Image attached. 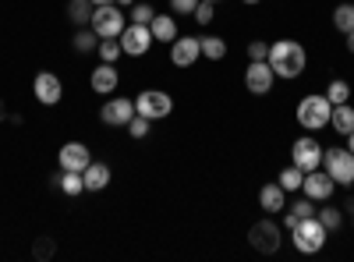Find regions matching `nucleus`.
<instances>
[{"label":"nucleus","mask_w":354,"mask_h":262,"mask_svg":"<svg viewBox=\"0 0 354 262\" xmlns=\"http://www.w3.org/2000/svg\"><path fill=\"white\" fill-rule=\"evenodd\" d=\"M270 68H273V75L277 78H301L305 75V64H308V53H305V46L298 43V39H277V43H270Z\"/></svg>","instance_id":"f257e3e1"},{"label":"nucleus","mask_w":354,"mask_h":262,"mask_svg":"<svg viewBox=\"0 0 354 262\" xmlns=\"http://www.w3.org/2000/svg\"><path fill=\"white\" fill-rule=\"evenodd\" d=\"M330 113H333V103L326 100V93H312L298 103V110H294V118H298V124L305 131H322V128H330Z\"/></svg>","instance_id":"f03ea898"},{"label":"nucleus","mask_w":354,"mask_h":262,"mask_svg":"<svg viewBox=\"0 0 354 262\" xmlns=\"http://www.w3.org/2000/svg\"><path fill=\"white\" fill-rule=\"evenodd\" d=\"M326 238H330V230L319 223V216H308V220H301L298 227L290 230V241H294V248H298L301 255L322 252V248H326Z\"/></svg>","instance_id":"7ed1b4c3"},{"label":"nucleus","mask_w":354,"mask_h":262,"mask_svg":"<svg viewBox=\"0 0 354 262\" xmlns=\"http://www.w3.org/2000/svg\"><path fill=\"white\" fill-rule=\"evenodd\" d=\"M128 11L121 8V4H100L96 11H93V32L100 36V39H121V32H124V25H128V18H124Z\"/></svg>","instance_id":"20e7f679"},{"label":"nucleus","mask_w":354,"mask_h":262,"mask_svg":"<svg viewBox=\"0 0 354 262\" xmlns=\"http://www.w3.org/2000/svg\"><path fill=\"white\" fill-rule=\"evenodd\" d=\"M322 170L337 181V188H354V153L351 149H326L322 153Z\"/></svg>","instance_id":"39448f33"},{"label":"nucleus","mask_w":354,"mask_h":262,"mask_svg":"<svg viewBox=\"0 0 354 262\" xmlns=\"http://www.w3.org/2000/svg\"><path fill=\"white\" fill-rule=\"evenodd\" d=\"M135 113H142L149 121H163L174 113V96H167L163 89H142L135 96Z\"/></svg>","instance_id":"423d86ee"},{"label":"nucleus","mask_w":354,"mask_h":262,"mask_svg":"<svg viewBox=\"0 0 354 262\" xmlns=\"http://www.w3.org/2000/svg\"><path fill=\"white\" fill-rule=\"evenodd\" d=\"M322 145H319V138H312V135H301V138H294V145H290V163L298 167V170H315V167H322Z\"/></svg>","instance_id":"0eeeda50"},{"label":"nucleus","mask_w":354,"mask_h":262,"mask_svg":"<svg viewBox=\"0 0 354 262\" xmlns=\"http://www.w3.org/2000/svg\"><path fill=\"white\" fill-rule=\"evenodd\" d=\"M153 43H156V39H153V28H149V25H138V21L124 25V32H121V50H124V57H145Z\"/></svg>","instance_id":"6e6552de"},{"label":"nucleus","mask_w":354,"mask_h":262,"mask_svg":"<svg viewBox=\"0 0 354 262\" xmlns=\"http://www.w3.org/2000/svg\"><path fill=\"white\" fill-rule=\"evenodd\" d=\"M280 227L273 223V220H259V223H252V230H248V245L255 248V252H262V255H273V252H280Z\"/></svg>","instance_id":"1a4fd4ad"},{"label":"nucleus","mask_w":354,"mask_h":262,"mask_svg":"<svg viewBox=\"0 0 354 262\" xmlns=\"http://www.w3.org/2000/svg\"><path fill=\"white\" fill-rule=\"evenodd\" d=\"M273 82H277V75H273L270 61H248V68H245V89L252 96H270Z\"/></svg>","instance_id":"9d476101"},{"label":"nucleus","mask_w":354,"mask_h":262,"mask_svg":"<svg viewBox=\"0 0 354 262\" xmlns=\"http://www.w3.org/2000/svg\"><path fill=\"white\" fill-rule=\"evenodd\" d=\"M135 118V100H124V96H113L100 106V121L106 128H128V121Z\"/></svg>","instance_id":"9b49d317"},{"label":"nucleus","mask_w":354,"mask_h":262,"mask_svg":"<svg viewBox=\"0 0 354 262\" xmlns=\"http://www.w3.org/2000/svg\"><path fill=\"white\" fill-rule=\"evenodd\" d=\"M32 96L43 103V106H57L64 100V82L57 78L53 71H39L36 78H32Z\"/></svg>","instance_id":"f8f14e48"},{"label":"nucleus","mask_w":354,"mask_h":262,"mask_svg":"<svg viewBox=\"0 0 354 262\" xmlns=\"http://www.w3.org/2000/svg\"><path fill=\"white\" fill-rule=\"evenodd\" d=\"M301 191H305L312 202H330V195L337 191V181H333L322 167H315V170H308V174H305Z\"/></svg>","instance_id":"ddd939ff"},{"label":"nucleus","mask_w":354,"mask_h":262,"mask_svg":"<svg viewBox=\"0 0 354 262\" xmlns=\"http://www.w3.org/2000/svg\"><path fill=\"white\" fill-rule=\"evenodd\" d=\"M198 57H202L198 36H177V39L170 43V61H174V68H192Z\"/></svg>","instance_id":"4468645a"},{"label":"nucleus","mask_w":354,"mask_h":262,"mask_svg":"<svg viewBox=\"0 0 354 262\" xmlns=\"http://www.w3.org/2000/svg\"><path fill=\"white\" fill-rule=\"evenodd\" d=\"M57 163H61V170H85L88 163H93V153H88L85 142H64L61 153H57Z\"/></svg>","instance_id":"2eb2a0df"},{"label":"nucleus","mask_w":354,"mask_h":262,"mask_svg":"<svg viewBox=\"0 0 354 262\" xmlns=\"http://www.w3.org/2000/svg\"><path fill=\"white\" fill-rule=\"evenodd\" d=\"M88 85H93V93H96V96H113V93H117V85H121V71L103 61L100 68H93V75H88Z\"/></svg>","instance_id":"dca6fc26"},{"label":"nucleus","mask_w":354,"mask_h":262,"mask_svg":"<svg viewBox=\"0 0 354 262\" xmlns=\"http://www.w3.org/2000/svg\"><path fill=\"white\" fill-rule=\"evenodd\" d=\"M259 206H262V213H283L287 209V191L280 188V181L259 188Z\"/></svg>","instance_id":"f3484780"},{"label":"nucleus","mask_w":354,"mask_h":262,"mask_svg":"<svg viewBox=\"0 0 354 262\" xmlns=\"http://www.w3.org/2000/svg\"><path fill=\"white\" fill-rule=\"evenodd\" d=\"M82 181H85V191H103L110 185V167L100 163V160H93V163L82 170Z\"/></svg>","instance_id":"a211bd4d"},{"label":"nucleus","mask_w":354,"mask_h":262,"mask_svg":"<svg viewBox=\"0 0 354 262\" xmlns=\"http://www.w3.org/2000/svg\"><path fill=\"white\" fill-rule=\"evenodd\" d=\"M149 28H153V39L156 43H174L177 36H181V32H177V18L174 15H156L149 21Z\"/></svg>","instance_id":"6ab92c4d"},{"label":"nucleus","mask_w":354,"mask_h":262,"mask_svg":"<svg viewBox=\"0 0 354 262\" xmlns=\"http://www.w3.org/2000/svg\"><path fill=\"white\" fill-rule=\"evenodd\" d=\"M330 128H333L337 135H351V131H354V106H351V103H337V106H333Z\"/></svg>","instance_id":"aec40b11"},{"label":"nucleus","mask_w":354,"mask_h":262,"mask_svg":"<svg viewBox=\"0 0 354 262\" xmlns=\"http://www.w3.org/2000/svg\"><path fill=\"white\" fill-rule=\"evenodd\" d=\"M53 181H57V188H61L64 195H71V198L85 191V181H82V174H78V170H61Z\"/></svg>","instance_id":"412c9836"},{"label":"nucleus","mask_w":354,"mask_h":262,"mask_svg":"<svg viewBox=\"0 0 354 262\" xmlns=\"http://www.w3.org/2000/svg\"><path fill=\"white\" fill-rule=\"evenodd\" d=\"M93 11H96L93 0H68V18L75 25H93Z\"/></svg>","instance_id":"4be33fe9"},{"label":"nucleus","mask_w":354,"mask_h":262,"mask_svg":"<svg viewBox=\"0 0 354 262\" xmlns=\"http://www.w3.org/2000/svg\"><path fill=\"white\" fill-rule=\"evenodd\" d=\"M333 28L340 36L351 32V28H354V4H337L333 8Z\"/></svg>","instance_id":"5701e85b"},{"label":"nucleus","mask_w":354,"mask_h":262,"mask_svg":"<svg viewBox=\"0 0 354 262\" xmlns=\"http://www.w3.org/2000/svg\"><path fill=\"white\" fill-rule=\"evenodd\" d=\"M277 181H280V188H283V191H301L305 170H298V167L290 163V167H283V170H280V178H277Z\"/></svg>","instance_id":"b1692460"},{"label":"nucleus","mask_w":354,"mask_h":262,"mask_svg":"<svg viewBox=\"0 0 354 262\" xmlns=\"http://www.w3.org/2000/svg\"><path fill=\"white\" fill-rule=\"evenodd\" d=\"M198 43H202V57H205V61H223V57H227V43L220 36H205Z\"/></svg>","instance_id":"393cba45"},{"label":"nucleus","mask_w":354,"mask_h":262,"mask_svg":"<svg viewBox=\"0 0 354 262\" xmlns=\"http://www.w3.org/2000/svg\"><path fill=\"white\" fill-rule=\"evenodd\" d=\"M326 100L337 106V103H351V82L347 78H333L326 85Z\"/></svg>","instance_id":"a878e982"},{"label":"nucleus","mask_w":354,"mask_h":262,"mask_svg":"<svg viewBox=\"0 0 354 262\" xmlns=\"http://www.w3.org/2000/svg\"><path fill=\"white\" fill-rule=\"evenodd\" d=\"M96 53H100V61H106V64H117V57H121L124 50H121V39H100Z\"/></svg>","instance_id":"bb28decb"},{"label":"nucleus","mask_w":354,"mask_h":262,"mask_svg":"<svg viewBox=\"0 0 354 262\" xmlns=\"http://www.w3.org/2000/svg\"><path fill=\"white\" fill-rule=\"evenodd\" d=\"M315 216H319V223L326 227V230H340V227H344V209H337V206H326V209H319Z\"/></svg>","instance_id":"cd10ccee"},{"label":"nucleus","mask_w":354,"mask_h":262,"mask_svg":"<svg viewBox=\"0 0 354 262\" xmlns=\"http://www.w3.org/2000/svg\"><path fill=\"white\" fill-rule=\"evenodd\" d=\"M93 36H96L93 28H78V32H75V50H78V53H88V50H96L100 43H96Z\"/></svg>","instance_id":"c85d7f7f"},{"label":"nucleus","mask_w":354,"mask_h":262,"mask_svg":"<svg viewBox=\"0 0 354 262\" xmlns=\"http://www.w3.org/2000/svg\"><path fill=\"white\" fill-rule=\"evenodd\" d=\"M315 213H319V209H315V202H312L308 195H305L301 202H294V206H290V216H294V220H308V216H315Z\"/></svg>","instance_id":"c756f323"},{"label":"nucleus","mask_w":354,"mask_h":262,"mask_svg":"<svg viewBox=\"0 0 354 262\" xmlns=\"http://www.w3.org/2000/svg\"><path fill=\"white\" fill-rule=\"evenodd\" d=\"M198 25H209L213 18H216V8H213V0H198V8H195V15H192Z\"/></svg>","instance_id":"7c9ffc66"},{"label":"nucleus","mask_w":354,"mask_h":262,"mask_svg":"<svg viewBox=\"0 0 354 262\" xmlns=\"http://www.w3.org/2000/svg\"><path fill=\"white\" fill-rule=\"evenodd\" d=\"M128 135H131V138H145V135H149V118L135 113V118L128 121Z\"/></svg>","instance_id":"2f4dec72"},{"label":"nucleus","mask_w":354,"mask_h":262,"mask_svg":"<svg viewBox=\"0 0 354 262\" xmlns=\"http://www.w3.org/2000/svg\"><path fill=\"white\" fill-rule=\"evenodd\" d=\"M128 15H131V21H138V25H149V21L156 18L149 4H131V8H128Z\"/></svg>","instance_id":"473e14b6"},{"label":"nucleus","mask_w":354,"mask_h":262,"mask_svg":"<svg viewBox=\"0 0 354 262\" xmlns=\"http://www.w3.org/2000/svg\"><path fill=\"white\" fill-rule=\"evenodd\" d=\"M266 57H270V43L252 39V43H248V61H266Z\"/></svg>","instance_id":"72a5a7b5"},{"label":"nucleus","mask_w":354,"mask_h":262,"mask_svg":"<svg viewBox=\"0 0 354 262\" xmlns=\"http://www.w3.org/2000/svg\"><path fill=\"white\" fill-rule=\"evenodd\" d=\"M195 8H198V0H170L174 15H195Z\"/></svg>","instance_id":"f704fd0d"},{"label":"nucleus","mask_w":354,"mask_h":262,"mask_svg":"<svg viewBox=\"0 0 354 262\" xmlns=\"http://www.w3.org/2000/svg\"><path fill=\"white\" fill-rule=\"evenodd\" d=\"M32 252H36V259H50V255H53V241H50V238H43Z\"/></svg>","instance_id":"c9c22d12"},{"label":"nucleus","mask_w":354,"mask_h":262,"mask_svg":"<svg viewBox=\"0 0 354 262\" xmlns=\"http://www.w3.org/2000/svg\"><path fill=\"white\" fill-rule=\"evenodd\" d=\"M347 53H354V28L347 32Z\"/></svg>","instance_id":"e433bc0d"},{"label":"nucleus","mask_w":354,"mask_h":262,"mask_svg":"<svg viewBox=\"0 0 354 262\" xmlns=\"http://www.w3.org/2000/svg\"><path fill=\"white\" fill-rule=\"evenodd\" d=\"M344 209H347V213H351V216H354V195H351V198H347V206H344Z\"/></svg>","instance_id":"4c0bfd02"},{"label":"nucleus","mask_w":354,"mask_h":262,"mask_svg":"<svg viewBox=\"0 0 354 262\" xmlns=\"http://www.w3.org/2000/svg\"><path fill=\"white\" fill-rule=\"evenodd\" d=\"M113 4H121V8H131V4H135V0H113Z\"/></svg>","instance_id":"58836bf2"},{"label":"nucleus","mask_w":354,"mask_h":262,"mask_svg":"<svg viewBox=\"0 0 354 262\" xmlns=\"http://www.w3.org/2000/svg\"><path fill=\"white\" fill-rule=\"evenodd\" d=\"M0 121H8V106L4 103H0Z\"/></svg>","instance_id":"ea45409f"},{"label":"nucleus","mask_w":354,"mask_h":262,"mask_svg":"<svg viewBox=\"0 0 354 262\" xmlns=\"http://www.w3.org/2000/svg\"><path fill=\"white\" fill-rule=\"evenodd\" d=\"M347 149H351V153H354V131H351V135H347Z\"/></svg>","instance_id":"a19ab883"},{"label":"nucleus","mask_w":354,"mask_h":262,"mask_svg":"<svg viewBox=\"0 0 354 262\" xmlns=\"http://www.w3.org/2000/svg\"><path fill=\"white\" fill-rule=\"evenodd\" d=\"M241 4H248V8H255V4H262V0H241Z\"/></svg>","instance_id":"79ce46f5"},{"label":"nucleus","mask_w":354,"mask_h":262,"mask_svg":"<svg viewBox=\"0 0 354 262\" xmlns=\"http://www.w3.org/2000/svg\"><path fill=\"white\" fill-rule=\"evenodd\" d=\"M93 4H96V8H100V4H113V0H93Z\"/></svg>","instance_id":"37998d69"},{"label":"nucleus","mask_w":354,"mask_h":262,"mask_svg":"<svg viewBox=\"0 0 354 262\" xmlns=\"http://www.w3.org/2000/svg\"><path fill=\"white\" fill-rule=\"evenodd\" d=\"M213 4H216V0H213Z\"/></svg>","instance_id":"c03bdc74"}]
</instances>
